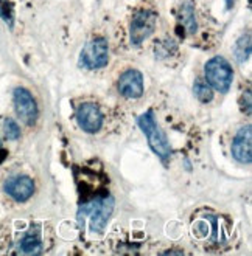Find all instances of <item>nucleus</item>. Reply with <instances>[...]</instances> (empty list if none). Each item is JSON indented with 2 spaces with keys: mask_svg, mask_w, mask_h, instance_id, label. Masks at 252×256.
<instances>
[{
  "mask_svg": "<svg viewBox=\"0 0 252 256\" xmlns=\"http://www.w3.org/2000/svg\"><path fill=\"white\" fill-rule=\"evenodd\" d=\"M157 25V14L151 10H139L134 12L129 26V38L132 45H140L150 38Z\"/></svg>",
  "mask_w": 252,
  "mask_h": 256,
  "instance_id": "4",
  "label": "nucleus"
},
{
  "mask_svg": "<svg viewBox=\"0 0 252 256\" xmlns=\"http://www.w3.org/2000/svg\"><path fill=\"white\" fill-rule=\"evenodd\" d=\"M233 54H235L236 62L243 64L244 61H247V58L250 56V36L249 34H243L236 40L233 47Z\"/></svg>",
  "mask_w": 252,
  "mask_h": 256,
  "instance_id": "13",
  "label": "nucleus"
},
{
  "mask_svg": "<svg viewBox=\"0 0 252 256\" xmlns=\"http://www.w3.org/2000/svg\"><path fill=\"white\" fill-rule=\"evenodd\" d=\"M114 213V199L111 196L97 198L80 206L78 210V224L84 230L86 227L94 234H101L106 228V224Z\"/></svg>",
  "mask_w": 252,
  "mask_h": 256,
  "instance_id": "1",
  "label": "nucleus"
},
{
  "mask_svg": "<svg viewBox=\"0 0 252 256\" xmlns=\"http://www.w3.org/2000/svg\"><path fill=\"white\" fill-rule=\"evenodd\" d=\"M109 61V47L106 39L97 38L86 44L80 54V66H83L87 70H95L105 67Z\"/></svg>",
  "mask_w": 252,
  "mask_h": 256,
  "instance_id": "5",
  "label": "nucleus"
},
{
  "mask_svg": "<svg viewBox=\"0 0 252 256\" xmlns=\"http://www.w3.org/2000/svg\"><path fill=\"white\" fill-rule=\"evenodd\" d=\"M5 192L14 200L18 202H25L33 196L35 192V184L33 180L27 176H18L7 180L5 184Z\"/></svg>",
  "mask_w": 252,
  "mask_h": 256,
  "instance_id": "10",
  "label": "nucleus"
},
{
  "mask_svg": "<svg viewBox=\"0 0 252 256\" xmlns=\"http://www.w3.org/2000/svg\"><path fill=\"white\" fill-rule=\"evenodd\" d=\"M179 20L184 25V28L187 30V33L195 34L196 32V19H195V11L191 4L185 2L182 4V6L179 8Z\"/></svg>",
  "mask_w": 252,
  "mask_h": 256,
  "instance_id": "12",
  "label": "nucleus"
},
{
  "mask_svg": "<svg viewBox=\"0 0 252 256\" xmlns=\"http://www.w3.org/2000/svg\"><path fill=\"white\" fill-rule=\"evenodd\" d=\"M118 92L125 98H140L143 95V76L139 70H126L118 80Z\"/></svg>",
  "mask_w": 252,
  "mask_h": 256,
  "instance_id": "8",
  "label": "nucleus"
},
{
  "mask_svg": "<svg viewBox=\"0 0 252 256\" xmlns=\"http://www.w3.org/2000/svg\"><path fill=\"white\" fill-rule=\"evenodd\" d=\"M243 96L246 98V112L250 114V92H249V90H246V94H243Z\"/></svg>",
  "mask_w": 252,
  "mask_h": 256,
  "instance_id": "17",
  "label": "nucleus"
},
{
  "mask_svg": "<svg viewBox=\"0 0 252 256\" xmlns=\"http://www.w3.org/2000/svg\"><path fill=\"white\" fill-rule=\"evenodd\" d=\"M193 90H195V95L198 96V100L202 101V102H209L213 98L212 87L209 84H205V82H196Z\"/></svg>",
  "mask_w": 252,
  "mask_h": 256,
  "instance_id": "14",
  "label": "nucleus"
},
{
  "mask_svg": "<svg viewBox=\"0 0 252 256\" xmlns=\"http://www.w3.org/2000/svg\"><path fill=\"white\" fill-rule=\"evenodd\" d=\"M14 108H16L18 116L27 124H33L38 118V106L33 95L24 87H18L14 90Z\"/></svg>",
  "mask_w": 252,
  "mask_h": 256,
  "instance_id": "6",
  "label": "nucleus"
},
{
  "mask_svg": "<svg viewBox=\"0 0 252 256\" xmlns=\"http://www.w3.org/2000/svg\"><path fill=\"white\" fill-rule=\"evenodd\" d=\"M205 80L212 88L226 94L233 80V70L223 56H215L205 64Z\"/></svg>",
  "mask_w": 252,
  "mask_h": 256,
  "instance_id": "3",
  "label": "nucleus"
},
{
  "mask_svg": "<svg viewBox=\"0 0 252 256\" xmlns=\"http://www.w3.org/2000/svg\"><path fill=\"white\" fill-rule=\"evenodd\" d=\"M77 122L87 134H95L103 124V115L94 102H83L77 110Z\"/></svg>",
  "mask_w": 252,
  "mask_h": 256,
  "instance_id": "7",
  "label": "nucleus"
},
{
  "mask_svg": "<svg viewBox=\"0 0 252 256\" xmlns=\"http://www.w3.org/2000/svg\"><path fill=\"white\" fill-rule=\"evenodd\" d=\"M137 124L142 129V132L145 134L148 144L151 146L154 154H157L162 162H167L171 156V148H170V143L165 137V134L157 126L153 110H148V112L142 114L137 118Z\"/></svg>",
  "mask_w": 252,
  "mask_h": 256,
  "instance_id": "2",
  "label": "nucleus"
},
{
  "mask_svg": "<svg viewBox=\"0 0 252 256\" xmlns=\"http://www.w3.org/2000/svg\"><path fill=\"white\" fill-rule=\"evenodd\" d=\"M232 156L240 163H250L252 160V128L244 126L235 135L232 143Z\"/></svg>",
  "mask_w": 252,
  "mask_h": 256,
  "instance_id": "9",
  "label": "nucleus"
},
{
  "mask_svg": "<svg viewBox=\"0 0 252 256\" xmlns=\"http://www.w3.org/2000/svg\"><path fill=\"white\" fill-rule=\"evenodd\" d=\"M21 252L25 254H39L42 252V239L38 228H32L24 234L19 242Z\"/></svg>",
  "mask_w": 252,
  "mask_h": 256,
  "instance_id": "11",
  "label": "nucleus"
},
{
  "mask_svg": "<svg viewBox=\"0 0 252 256\" xmlns=\"http://www.w3.org/2000/svg\"><path fill=\"white\" fill-rule=\"evenodd\" d=\"M4 132H5V137L8 140H18L21 137V128L18 126V123L14 122V120H10V118L5 120Z\"/></svg>",
  "mask_w": 252,
  "mask_h": 256,
  "instance_id": "15",
  "label": "nucleus"
},
{
  "mask_svg": "<svg viewBox=\"0 0 252 256\" xmlns=\"http://www.w3.org/2000/svg\"><path fill=\"white\" fill-rule=\"evenodd\" d=\"M0 149H2V142H0Z\"/></svg>",
  "mask_w": 252,
  "mask_h": 256,
  "instance_id": "18",
  "label": "nucleus"
},
{
  "mask_svg": "<svg viewBox=\"0 0 252 256\" xmlns=\"http://www.w3.org/2000/svg\"><path fill=\"white\" fill-rule=\"evenodd\" d=\"M0 16L7 24H13V10L8 0H0Z\"/></svg>",
  "mask_w": 252,
  "mask_h": 256,
  "instance_id": "16",
  "label": "nucleus"
}]
</instances>
